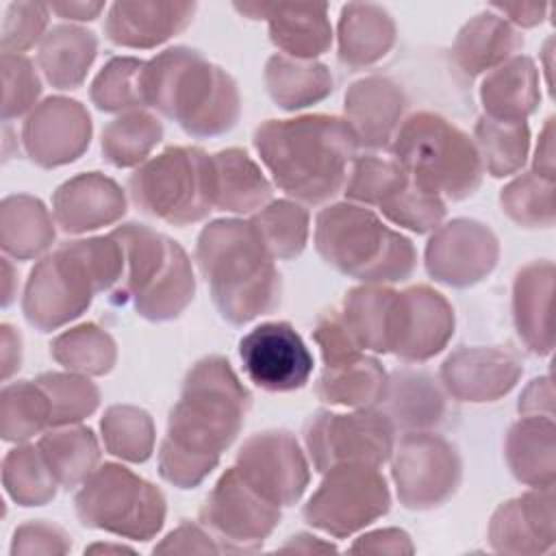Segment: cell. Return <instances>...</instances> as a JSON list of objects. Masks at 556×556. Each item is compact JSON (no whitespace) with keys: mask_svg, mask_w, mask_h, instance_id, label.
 Listing matches in <instances>:
<instances>
[{"mask_svg":"<svg viewBox=\"0 0 556 556\" xmlns=\"http://www.w3.org/2000/svg\"><path fill=\"white\" fill-rule=\"evenodd\" d=\"M252 397L224 356L198 361L169 413L159 450L161 478L178 489L198 486L237 439Z\"/></svg>","mask_w":556,"mask_h":556,"instance_id":"cell-1","label":"cell"},{"mask_svg":"<svg viewBox=\"0 0 556 556\" xmlns=\"http://www.w3.org/2000/svg\"><path fill=\"white\" fill-rule=\"evenodd\" d=\"M252 141L274 185L311 206L326 204L343 191L358 148L343 117L321 113L267 119L254 130Z\"/></svg>","mask_w":556,"mask_h":556,"instance_id":"cell-2","label":"cell"},{"mask_svg":"<svg viewBox=\"0 0 556 556\" xmlns=\"http://www.w3.org/2000/svg\"><path fill=\"white\" fill-rule=\"evenodd\" d=\"M195 261L226 321L241 326L280 304V274L252 222L217 219L204 226Z\"/></svg>","mask_w":556,"mask_h":556,"instance_id":"cell-3","label":"cell"},{"mask_svg":"<svg viewBox=\"0 0 556 556\" xmlns=\"http://www.w3.org/2000/svg\"><path fill=\"white\" fill-rule=\"evenodd\" d=\"M139 87L143 106L174 119L189 137L224 135L239 119L232 76L191 48H167L146 61Z\"/></svg>","mask_w":556,"mask_h":556,"instance_id":"cell-4","label":"cell"},{"mask_svg":"<svg viewBox=\"0 0 556 556\" xmlns=\"http://www.w3.org/2000/svg\"><path fill=\"white\" fill-rule=\"evenodd\" d=\"M124 276V248L106 237L67 241L41 258L28 276L22 311L39 332H50L87 311L98 291H113Z\"/></svg>","mask_w":556,"mask_h":556,"instance_id":"cell-5","label":"cell"},{"mask_svg":"<svg viewBox=\"0 0 556 556\" xmlns=\"http://www.w3.org/2000/svg\"><path fill=\"white\" fill-rule=\"evenodd\" d=\"M315 248L337 271L371 285L402 282L417 265L413 243L374 211L356 204H332L319 211Z\"/></svg>","mask_w":556,"mask_h":556,"instance_id":"cell-6","label":"cell"},{"mask_svg":"<svg viewBox=\"0 0 556 556\" xmlns=\"http://www.w3.org/2000/svg\"><path fill=\"white\" fill-rule=\"evenodd\" d=\"M113 235L124 248V276L111 291V302H132L137 315L150 321L178 317L195 293L187 252L143 224L117 226Z\"/></svg>","mask_w":556,"mask_h":556,"instance_id":"cell-7","label":"cell"},{"mask_svg":"<svg viewBox=\"0 0 556 556\" xmlns=\"http://www.w3.org/2000/svg\"><path fill=\"white\" fill-rule=\"evenodd\" d=\"M393 161L421 189L441 200H465L482 182L484 165L476 143L452 122L419 111L404 119L391 141Z\"/></svg>","mask_w":556,"mask_h":556,"instance_id":"cell-8","label":"cell"},{"mask_svg":"<svg viewBox=\"0 0 556 556\" xmlns=\"http://www.w3.org/2000/svg\"><path fill=\"white\" fill-rule=\"evenodd\" d=\"M132 204L161 222L187 226L215 208L213 156L193 146H172L128 178Z\"/></svg>","mask_w":556,"mask_h":556,"instance_id":"cell-9","label":"cell"},{"mask_svg":"<svg viewBox=\"0 0 556 556\" xmlns=\"http://www.w3.org/2000/svg\"><path fill=\"white\" fill-rule=\"evenodd\" d=\"M76 515L83 526L135 541L152 539L165 521V497L128 467L104 463L78 489Z\"/></svg>","mask_w":556,"mask_h":556,"instance_id":"cell-10","label":"cell"},{"mask_svg":"<svg viewBox=\"0 0 556 556\" xmlns=\"http://www.w3.org/2000/svg\"><path fill=\"white\" fill-rule=\"evenodd\" d=\"M395 426L387 413L361 408L352 415L319 410L304 428V441L319 473L337 465L380 467L393 454Z\"/></svg>","mask_w":556,"mask_h":556,"instance_id":"cell-11","label":"cell"},{"mask_svg":"<svg viewBox=\"0 0 556 556\" xmlns=\"http://www.w3.org/2000/svg\"><path fill=\"white\" fill-rule=\"evenodd\" d=\"M391 497L378 467L337 465L304 506V519L332 534L348 536L389 510Z\"/></svg>","mask_w":556,"mask_h":556,"instance_id":"cell-12","label":"cell"},{"mask_svg":"<svg viewBox=\"0 0 556 556\" xmlns=\"http://www.w3.org/2000/svg\"><path fill=\"white\" fill-rule=\"evenodd\" d=\"M200 521L226 552H254L280 521V506L250 486L237 467H230L206 497Z\"/></svg>","mask_w":556,"mask_h":556,"instance_id":"cell-13","label":"cell"},{"mask_svg":"<svg viewBox=\"0 0 556 556\" xmlns=\"http://www.w3.org/2000/svg\"><path fill=\"white\" fill-rule=\"evenodd\" d=\"M393 480L406 508H432L454 495L460 482L456 447L432 432L402 437L393 458Z\"/></svg>","mask_w":556,"mask_h":556,"instance_id":"cell-14","label":"cell"},{"mask_svg":"<svg viewBox=\"0 0 556 556\" xmlns=\"http://www.w3.org/2000/svg\"><path fill=\"white\" fill-rule=\"evenodd\" d=\"M245 376L271 393L302 389L313 374V354L289 321H265L239 341Z\"/></svg>","mask_w":556,"mask_h":556,"instance_id":"cell-15","label":"cell"},{"mask_svg":"<svg viewBox=\"0 0 556 556\" xmlns=\"http://www.w3.org/2000/svg\"><path fill=\"white\" fill-rule=\"evenodd\" d=\"M237 471L276 506H293L306 484L308 465L287 430H267L250 437L237 454Z\"/></svg>","mask_w":556,"mask_h":556,"instance_id":"cell-16","label":"cell"},{"mask_svg":"<svg viewBox=\"0 0 556 556\" xmlns=\"http://www.w3.org/2000/svg\"><path fill=\"white\" fill-rule=\"evenodd\" d=\"M454 332V308L434 289L419 285L395 293L389 324V352L408 363L439 354Z\"/></svg>","mask_w":556,"mask_h":556,"instance_id":"cell-17","label":"cell"},{"mask_svg":"<svg viewBox=\"0 0 556 556\" xmlns=\"http://www.w3.org/2000/svg\"><path fill=\"white\" fill-rule=\"evenodd\" d=\"M497 239L480 222L454 219L441 226L428 241L426 269L450 287L480 282L497 263Z\"/></svg>","mask_w":556,"mask_h":556,"instance_id":"cell-18","label":"cell"},{"mask_svg":"<svg viewBox=\"0 0 556 556\" xmlns=\"http://www.w3.org/2000/svg\"><path fill=\"white\" fill-rule=\"evenodd\" d=\"M91 117L70 98H48L26 117L22 143L26 154L41 167H59L76 161L89 146Z\"/></svg>","mask_w":556,"mask_h":556,"instance_id":"cell-19","label":"cell"},{"mask_svg":"<svg viewBox=\"0 0 556 556\" xmlns=\"http://www.w3.org/2000/svg\"><path fill=\"white\" fill-rule=\"evenodd\" d=\"M235 9L252 20H267L271 43L287 56L313 61L332 43L328 4L243 2L235 4Z\"/></svg>","mask_w":556,"mask_h":556,"instance_id":"cell-20","label":"cell"},{"mask_svg":"<svg viewBox=\"0 0 556 556\" xmlns=\"http://www.w3.org/2000/svg\"><path fill=\"white\" fill-rule=\"evenodd\" d=\"M521 376L519 361L497 348H460L441 367L450 395L465 402H493Z\"/></svg>","mask_w":556,"mask_h":556,"instance_id":"cell-21","label":"cell"},{"mask_svg":"<svg viewBox=\"0 0 556 556\" xmlns=\"http://www.w3.org/2000/svg\"><path fill=\"white\" fill-rule=\"evenodd\" d=\"M126 213V198L117 182L100 172L65 180L52 195V215L61 230L80 235L117 222Z\"/></svg>","mask_w":556,"mask_h":556,"instance_id":"cell-22","label":"cell"},{"mask_svg":"<svg viewBox=\"0 0 556 556\" xmlns=\"http://www.w3.org/2000/svg\"><path fill=\"white\" fill-rule=\"evenodd\" d=\"M404 109V93L382 76H367L345 93V122L352 126L358 146L367 150H380L393 141Z\"/></svg>","mask_w":556,"mask_h":556,"instance_id":"cell-23","label":"cell"},{"mask_svg":"<svg viewBox=\"0 0 556 556\" xmlns=\"http://www.w3.org/2000/svg\"><path fill=\"white\" fill-rule=\"evenodd\" d=\"M195 9V2H113L104 33L115 46L154 48L187 28Z\"/></svg>","mask_w":556,"mask_h":556,"instance_id":"cell-24","label":"cell"},{"mask_svg":"<svg viewBox=\"0 0 556 556\" xmlns=\"http://www.w3.org/2000/svg\"><path fill=\"white\" fill-rule=\"evenodd\" d=\"M491 543L497 552H543L554 541L552 489H536L497 508L491 521Z\"/></svg>","mask_w":556,"mask_h":556,"instance_id":"cell-25","label":"cell"},{"mask_svg":"<svg viewBox=\"0 0 556 556\" xmlns=\"http://www.w3.org/2000/svg\"><path fill=\"white\" fill-rule=\"evenodd\" d=\"M480 100L486 117L526 122L541 100L539 76L532 59L517 54L493 67L482 80Z\"/></svg>","mask_w":556,"mask_h":556,"instance_id":"cell-26","label":"cell"},{"mask_svg":"<svg viewBox=\"0 0 556 556\" xmlns=\"http://www.w3.org/2000/svg\"><path fill=\"white\" fill-rule=\"evenodd\" d=\"M395 41V24L378 4L350 2L339 20V61L352 70L382 59Z\"/></svg>","mask_w":556,"mask_h":556,"instance_id":"cell-27","label":"cell"},{"mask_svg":"<svg viewBox=\"0 0 556 556\" xmlns=\"http://www.w3.org/2000/svg\"><path fill=\"white\" fill-rule=\"evenodd\" d=\"M523 37L497 13L473 15L456 35L454 59L469 76L493 70L521 50Z\"/></svg>","mask_w":556,"mask_h":556,"instance_id":"cell-28","label":"cell"},{"mask_svg":"<svg viewBox=\"0 0 556 556\" xmlns=\"http://www.w3.org/2000/svg\"><path fill=\"white\" fill-rule=\"evenodd\" d=\"M554 265L549 261L532 263L517 274L515 280V326L523 343L534 354L552 352L549 330V302H552Z\"/></svg>","mask_w":556,"mask_h":556,"instance_id":"cell-29","label":"cell"},{"mask_svg":"<svg viewBox=\"0 0 556 556\" xmlns=\"http://www.w3.org/2000/svg\"><path fill=\"white\" fill-rule=\"evenodd\" d=\"M506 460L517 480L534 489L554 484V421L552 417L526 415L506 439Z\"/></svg>","mask_w":556,"mask_h":556,"instance_id":"cell-30","label":"cell"},{"mask_svg":"<svg viewBox=\"0 0 556 556\" xmlns=\"http://www.w3.org/2000/svg\"><path fill=\"white\" fill-rule=\"evenodd\" d=\"M387 387L389 378L382 365L361 352L348 361L326 365L317 382V395L328 404L374 408L382 404Z\"/></svg>","mask_w":556,"mask_h":556,"instance_id":"cell-31","label":"cell"},{"mask_svg":"<svg viewBox=\"0 0 556 556\" xmlns=\"http://www.w3.org/2000/svg\"><path fill=\"white\" fill-rule=\"evenodd\" d=\"M96 52L98 39L91 30L59 24L43 35L37 63L52 87L76 89L85 80Z\"/></svg>","mask_w":556,"mask_h":556,"instance_id":"cell-32","label":"cell"},{"mask_svg":"<svg viewBox=\"0 0 556 556\" xmlns=\"http://www.w3.org/2000/svg\"><path fill=\"white\" fill-rule=\"evenodd\" d=\"M215 206L232 213H252L271 198V185L241 148L213 154Z\"/></svg>","mask_w":556,"mask_h":556,"instance_id":"cell-33","label":"cell"},{"mask_svg":"<svg viewBox=\"0 0 556 556\" xmlns=\"http://www.w3.org/2000/svg\"><path fill=\"white\" fill-rule=\"evenodd\" d=\"M382 404V413L402 428H430L445 415V397L426 371H395Z\"/></svg>","mask_w":556,"mask_h":556,"instance_id":"cell-34","label":"cell"},{"mask_svg":"<svg viewBox=\"0 0 556 556\" xmlns=\"http://www.w3.org/2000/svg\"><path fill=\"white\" fill-rule=\"evenodd\" d=\"M265 85L280 109L295 111L324 100L332 91V76L317 61L274 54L265 65Z\"/></svg>","mask_w":556,"mask_h":556,"instance_id":"cell-35","label":"cell"},{"mask_svg":"<svg viewBox=\"0 0 556 556\" xmlns=\"http://www.w3.org/2000/svg\"><path fill=\"white\" fill-rule=\"evenodd\" d=\"M43 460L48 463L56 482L65 489L83 484L100 460V445L91 428L85 426H61L46 432L37 443Z\"/></svg>","mask_w":556,"mask_h":556,"instance_id":"cell-36","label":"cell"},{"mask_svg":"<svg viewBox=\"0 0 556 556\" xmlns=\"http://www.w3.org/2000/svg\"><path fill=\"white\" fill-rule=\"evenodd\" d=\"M2 250L15 258H33L54 241L52 217L30 195H9L0 213Z\"/></svg>","mask_w":556,"mask_h":556,"instance_id":"cell-37","label":"cell"},{"mask_svg":"<svg viewBox=\"0 0 556 556\" xmlns=\"http://www.w3.org/2000/svg\"><path fill=\"white\" fill-rule=\"evenodd\" d=\"M395 291L384 287H356L343 300L341 319L361 350L389 352V324Z\"/></svg>","mask_w":556,"mask_h":556,"instance_id":"cell-38","label":"cell"},{"mask_svg":"<svg viewBox=\"0 0 556 556\" xmlns=\"http://www.w3.org/2000/svg\"><path fill=\"white\" fill-rule=\"evenodd\" d=\"M473 135L478 139L476 148L480 152L484 172H489L493 178L510 176L523 167L530 146L526 122H504L482 115Z\"/></svg>","mask_w":556,"mask_h":556,"instance_id":"cell-39","label":"cell"},{"mask_svg":"<svg viewBox=\"0 0 556 556\" xmlns=\"http://www.w3.org/2000/svg\"><path fill=\"white\" fill-rule=\"evenodd\" d=\"M161 137L163 126L152 113L130 111L102 130V154L115 167H132L146 161Z\"/></svg>","mask_w":556,"mask_h":556,"instance_id":"cell-40","label":"cell"},{"mask_svg":"<svg viewBox=\"0 0 556 556\" xmlns=\"http://www.w3.org/2000/svg\"><path fill=\"white\" fill-rule=\"evenodd\" d=\"M52 408L35 380H20L2 389L0 430L4 441H28L50 426Z\"/></svg>","mask_w":556,"mask_h":556,"instance_id":"cell-41","label":"cell"},{"mask_svg":"<svg viewBox=\"0 0 556 556\" xmlns=\"http://www.w3.org/2000/svg\"><path fill=\"white\" fill-rule=\"evenodd\" d=\"M2 480L7 493L22 506H43L56 495V478L43 460L39 447H13L2 463Z\"/></svg>","mask_w":556,"mask_h":556,"instance_id":"cell-42","label":"cell"},{"mask_svg":"<svg viewBox=\"0 0 556 556\" xmlns=\"http://www.w3.org/2000/svg\"><path fill=\"white\" fill-rule=\"evenodd\" d=\"M50 354L63 367L89 376L111 371L117 356L115 341L93 324H83L59 334L50 343Z\"/></svg>","mask_w":556,"mask_h":556,"instance_id":"cell-43","label":"cell"},{"mask_svg":"<svg viewBox=\"0 0 556 556\" xmlns=\"http://www.w3.org/2000/svg\"><path fill=\"white\" fill-rule=\"evenodd\" d=\"M250 222L274 258L289 261L302 254L308 237V213L300 204L276 200L263 206Z\"/></svg>","mask_w":556,"mask_h":556,"instance_id":"cell-44","label":"cell"},{"mask_svg":"<svg viewBox=\"0 0 556 556\" xmlns=\"http://www.w3.org/2000/svg\"><path fill=\"white\" fill-rule=\"evenodd\" d=\"M104 447L130 463H143L154 447V424L143 408L111 406L102 417Z\"/></svg>","mask_w":556,"mask_h":556,"instance_id":"cell-45","label":"cell"},{"mask_svg":"<svg viewBox=\"0 0 556 556\" xmlns=\"http://www.w3.org/2000/svg\"><path fill=\"white\" fill-rule=\"evenodd\" d=\"M35 382L43 389V393L50 400V428L78 424L98 408L100 391L89 378L76 374L48 371L37 376Z\"/></svg>","mask_w":556,"mask_h":556,"instance_id":"cell-46","label":"cell"},{"mask_svg":"<svg viewBox=\"0 0 556 556\" xmlns=\"http://www.w3.org/2000/svg\"><path fill=\"white\" fill-rule=\"evenodd\" d=\"M146 61L132 56L111 59L91 83V102L104 113L143 106L139 76Z\"/></svg>","mask_w":556,"mask_h":556,"instance_id":"cell-47","label":"cell"},{"mask_svg":"<svg viewBox=\"0 0 556 556\" xmlns=\"http://www.w3.org/2000/svg\"><path fill=\"white\" fill-rule=\"evenodd\" d=\"M502 211L526 228H549L554 224V182L541 176L523 174L500 195Z\"/></svg>","mask_w":556,"mask_h":556,"instance_id":"cell-48","label":"cell"},{"mask_svg":"<svg viewBox=\"0 0 556 556\" xmlns=\"http://www.w3.org/2000/svg\"><path fill=\"white\" fill-rule=\"evenodd\" d=\"M408 174L393 161L380 159L374 154L354 159L343 193L367 206H380L389 195H393L404 182Z\"/></svg>","mask_w":556,"mask_h":556,"instance_id":"cell-49","label":"cell"},{"mask_svg":"<svg viewBox=\"0 0 556 556\" xmlns=\"http://www.w3.org/2000/svg\"><path fill=\"white\" fill-rule=\"evenodd\" d=\"M378 208L389 222L419 235L434 230L445 215V202L439 195L415 185L410 178Z\"/></svg>","mask_w":556,"mask_h":556,"instance_id":"cell-50","label":"cell"},{"mask_svg":"<svg viewBox=\"0 0 556 556\" xmlns=\"http://www.w3.org/2000/svg\"><path fill=\"white\" fill-rule=\"evenodd\" d=\"M2 119L24 115L37 104L41 83L35 65L24 54H2Z\"/></svg>","mask_w":556,"mask_h":556,"instance_id":"cell-51","label":"cell"},{"mask_svg":"<svg viewBox=\"0 0 556 556\" xmlns=\"http://www.w3.org/2000/svg\"><path fill=\"white\" fill-rule=\"evenodd\" d=\"M50 7L41 2H11L2 22V54H22L43 39Z\"/></svg>","mask_w":556,"mask_h":556,"instance_id":"cell-52","label":"cell"},{"mask_svg":"<svg viewBox=\"0 0 556 556\" xmlns=\"http://www.w3.org/2000/svg\"><path fill=\"white\" fill-rule=\"evenodd\" d=\"M491 9L508 15L519 26H536L547 11L545 4H491Z\"/></svg>","mask_w":556,"mask_h":556,"instance_id":"cell-53","label":"cell"},{"mask_svg":"<svg viewBox=\"0 0 556 556\" xmlns=\"http://www.w3.org/2000/svg\"><path fill=\"white\" fill-rule=\"evenodd\" d=\"M52 13L65 17V20H93L100 15V11H104V2H54L48 4Z\"/></svg>","mask_w":556,"mask_h":556,"instance_id":"cell-54","label":"cell"},{"mask_svg":"<svg viewBox=\"0 0 556 556\" xmlns=\"http://www.w3.org/2000/svg\"><path fill=\"white\" fill-rule=\"evenodd\" d=\"M17 345H20V334H15L9 324H4V326H2V376H4V380H7V378L13 374V369H15L11 354H13V352L22 354V350H20Z\"/></svg>","mask_w":556,"mask_h":556,"instance_id":"cell-55","label":"cell"},{"mask_svg":"<svg viewBox=\"0 0 556 556\" xmlns=\"http://www.w3.org/2000/svg\"><path fill=\"white\" fill-rule=\"evenodd\" d=\"M4 263V276H7V289H4V306H9L11 304V291H9V282H11V265H9V258H2Z\"/></svg>","mask_w":556,"mask_h":556,"instance_id":"cell-56","label":"cell"}]
</instances>
